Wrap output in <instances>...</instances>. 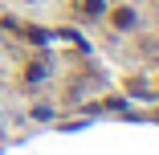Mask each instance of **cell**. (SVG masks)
I'll return each instance as SVG.
<instances>
[{
    "mask_svg": "<svg viewBox=\"0 0 159 155\" xmlns=\"http://www.w3.org/2000/svg\"><path fill=\"white\" fill-rule=\"evenodd\" d=\"M114 25H118V29H131V25H135V12H131V8H114Z\"/></svg>",
    "mask_w": 159,
    "mask_h": 155,
    "instance_id": "1",
    "label": "cell"
}]
</instances>
